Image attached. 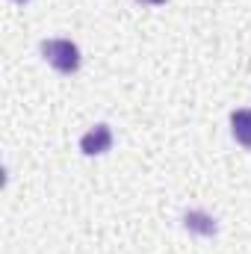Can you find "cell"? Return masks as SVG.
<instances>
[{
    "instance_id": "obj_2",
    "label": "cell",
    "mask_w": 251,
    "mask_h": 254,
    "mask_svg": "<svg viewBox=\"0 0 251 254\" xmlns=\"http://www.w3.org/2000/svg\"><path fill=\"white\" fill-rule=\"evenodd\" d=\"M110 145H113V130H110V125H95L83 139H80V151L89 154V157L110 151Z\"/></svg>"
},
{
    "instance_id": "obj_3",
    "label": "cell",
    "mask_w": 251,
    "mask_h": 254,
    "mask_svg": "<svg viewBox=\"0 0 251 254\" xmlns=\"http://www.w3.org/2000/svg\"><path fill=\"white\" fill-rule=\"evenodd\" d=\"M231 130H234V139L240 145L251 148V110H234L231 113Z\"/></svg>"
},
{
    "instance_id": "obj_1",
    "label": "cell",
    "mask_w": 251,
    "mask_h": 254,
    "mask_svg": "<svg viewBox=\"0 0 251 254\" xmlns=\"http://www.w3.org/2000/svg\"><path fill=\"white\" fill-rule=\"evenodd\" d=\"M42 57L63 74H74L80 68V48L68 39H45L42 42Z\"/></svg>"
},
{
    "instance_id": "obj_6",
    "label": "cell",
    "mask_w": 251,
    "mask_h": 254,
    "mask_svg": "<svg viewBox=\"0 0 251 254\" xmlns=\"http://www.w3.org/2000/svg\"><path fill=\"white\" fill-rule=\"evenodd\" d=\"M18 3H27V0H18Z\"/></svg>"
},
{
    "instance_id": "obj_4",
    "label": "cell",
    "mask_w": 251,
    "mask_h": 254,
    "mask_svg": "<svg viewBox=\"0 0 251 254\" xmlns=\"http://www.w3.org/2000/svg\"><path fill=\"white\" fill-rule=\"evenodd\" d=\"M187 228L195 231V234H216V222H213L207 213H201V210L187 213Z\"/></svg>"
},
{
    "instance_id": "obj_5",
    "label": "cell",
    "mask_w": 251,
    "mask_h": 254,
    "mask_svg": "<svg viewBox=\"0 0 251 254\" xmlns=\"http://www.w3.org/2000/svg\"><path fill=\"white\" fill-rule=\"evenodd\" d=\"M139 3H154V6H160V3H166V0H139Z\"/></svg>"
}]
</instances>
